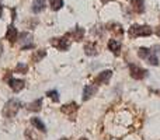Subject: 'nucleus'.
Wrapping results in <instances>:
<instances>
[{
    "label": "nucleus",
    "mask_w": 160,
    "mask_h": 140,
    "mask_svg": "<svg viewBox=\"0 0 160 140\" xmlns=\"http://www.w3.org/2000/svg\"><path fill=\"white\" fill-rule=\"evenodd\" d=\"M73 36H75L76 41H80V39L83 38V30L82 28H76V32L73 34Z\"/></svg>",
    "instance_id": "20"
},
{
    "label": "nucleus",
    "mask_w": 160,
    "mask_h": 140,
    "mask_svg": "<svg viewBox=\"0 0 160 140\" xmlns=\"http://www.w3.org/2000/svg\"><path fill=\"white\" fill-rule=\"evenodd\" d=\"M17 36H18V34H17V30L14 28V25H8L7 28V32H6V39H8V41L13 44V42L17 41Z\"/></svg>",
    "instance_id": "8"
},
{
    "label": "nucleus",
    "mask_w": 160,
    "mask_h": 140,
    "mask_svg": "<svg viewBox=\"0 0 160 140\" xmlns=\"http://www.w3.org/2000/svg\"><path fill=\"white\" fill-rule=\"evenodd\" d=\"M31 123H32L34 126L37 128V129L41 130V132H47V128H45V125L42 123V122L39 121L38 118H32V119H31Z\"/></svg>",
    "instance_id": "15"
},
{
    "label": "nucleus",
    "mask_w": 160,
    "mask_h": 140,
    "mask_svg": "<svg viewBox=\"0 0 160 140\" xmlns=\"http://www.w3.org/2000/svg\"><path fill=\"white\" fill-rule=\"evenodd\" d=\"M129 74H131V77H132V79L142 80V79H145V77L148 76V70L135 66V65H131V66H129Z\"/></svg>",
    "instance_id": "4"
},
{
    "label": "nucleus",
    "mask_w": 160,
    "mask_h": 140,
    "mask_svg": "<svg viewBox=\"0 0 160 140\" xmlns=\"http://www.w3.org/2000/svg\"><path fill=\"white\" fill-rule=\"evenodd\" d=\"M131 8L135 13H142L145 10L143 7V0H131Z\"/></svg>",
    "instance_id": "11"
},
{
    "label": "nucleus",
    "mask_w": 160,
    "mask_h": 140,
    "mask_svg": "<svg viewBox=\"0 0 160 140\" xmlns=\"http://www.w3.org/2000/svg\"><path fill=\"white\" fill-rule=\"evenodd\" d=\"M68 38H69V34L62 36V38H53V39H51V45L58 48L59 51H68L70 46V39H68Z\"/></svg>",
    "instance_id": "3"
},
{
    "label": "nucleus",
    "mask_w": 160,
    "mask_h": 140,
    "mask_svg": "<svg viewBox=\"0 0 160 140\" xmlns=\"http://www.w3.org/2000/svg\"><path fill=\"white\" fill-rule=\"evenodd\" d=\"M84 52L88 56H94L97 53V45L96 44H87L84 46Z\"/></svg>",
    "instance_id": "13"
},
{
    "label": "nucleus",
    "mask_w": 160,
    "mask_h": 140,
    "mask_svg": "<svg viewBox=\"0 0 160 140\" xmlns=\"http://www.w3.org/2000/svg\"><path fill=\"white\" fill-rule=\"evenodd\" d=\"M49 3H51V8L53 11H58L59 8L63 7V0H49Z\"/></svg>",
    "instance_id": "16"
},
{
    "label": "nucleus",
    "mask_w": 160,
    "mask_h": 140,
    "mask_svg": "<svg viewBox=\"0 0 160 140\" xmlns=\"http://www.w3.org/2000/svg\"><path fill=\"white\" fill-rule=\"evenodd\" d=\"M44 8H45V0H34V3H32L34 13H41Z\"/></svg>",
    "instance_id": "12"
},
{
    "label": "nucleus",
    "mask_w": 160,
    "mask_h": 140,
    "mask_svg": "<svg viewBox=\"0 0 160 140\" xmlns=\"http://www.w3.org/2000/svg\"><path fill=\"white\" fill-rule=\"evenodd\" d=\"M138 55H139V58H142V59H148L150 56V51L148 49V48H139Z\"/></svg>",
    "instance_id": "18"
},
{
    "label": "nucleus",
    "mask_w": 160,
    "mask_h": 140,
    "mask_svg": "<svg viewBox=\"0 0 160 140\" xmlns=\"http://www.w3.org/2000/svg\"><path fill=\"white\" fill-rule=\"evenodd\" d=\"M96 91H97L96 85H86L84 91H83V101H87V99H90L91 97L96 94Z\"/></svg>",
    "instance_id": "9"
},
{
    "label": "nucleus",
    "mask_w": 160,
    "mask_h": 140,
    "mask_svg": "<svg viewBox=\"0 0 160 140\" xmlns=\"http://www.w3.org/2000/svg\"><path fill=\"white\" fill-rule=\"evenodd\" d=\"M47 95L49 97V98H52V101H53V102H58V101H59V95H58V91H56V90H53V91H48Z\"/></svg>",
    "instance_id": "19"
},
{
    "label": "nucleus",
    "mask_w": 160,
    "mask_h": 140,
    "mask_svg": "<svg viewBox=\"0 0 160 140\" xmlns=\"http://www.w3.org/2000/svg\"><path fill=\"white\" fill-rule=\"evenodd\" d=\"M61 111L63 113H66L68 116H69L70 119H75L73 116H75V113H76V111H78V105L76 104H69V105H65V107H62L61 108Z\"/></svg>",
    "instance_id": "7"
},
{
    "label": "nucleus",
    "mask_w": 160,
    "mask_h": 140,
    "mask_svg": "<svg viewBox=\"0 0 160 140\" xmlns=\"http://www.w3.org/2000/svg\"><path fill=\"white\" fill-rule=\"evenodd\" d=\"M131 38H138V36H149L152 35V28L149 25H132L128 31Z\"/></svg>",
    "instance_id": "1"
},
{
    "label": "nucleus",
    "mask_w": 160,
    "mask_h": 140,
    "mask_svg": "<svg viewBox=\"0 0 160 140\" xmlns=\"http://www.w3.org/2000/svg\"><path fill=\"white\" fill-rule=\"evenodd\" d=\"M2 53H3V46H2V44H0V56H2Z\"/></svg>",
    "instance_id": "22"
},
{
    "label": "nucleus",
    "mask_w": 160,
    "mask_h": 140,
    "mask_svg": "<svg viewBox=\"0 0 160 140\" xmlns=\"http://www.w3.org/2000/svg\"><path fill=\"white\" fill-rule=\"evenodd\" d=\"M108 48L114 55H119V52H121V44L117 39H110L108 41Z\"/></svg>",
    "instance_id": "10"
},
{
    "label": "nucleus",
    "mask_w": 160,
    "mask_h": 140,
    "mask_svg": "<svg viewBox=\"0 0 160 140\" xmlns=\"http://www.w3.org/2000/svg\"><path fill=\"white\" fill-rule=\"evenodd\" d=\"M8 85L14 93H18L24 88V80H18V79H8Z\"/></svg>",
    "instance_id": "5"
},
{
    "label": "nucleus",
    "mask_w": 160,
    "mask_h": 140,
    "mask_svg": "<svg viewBox=\"0 0 160 140\" xmlns=\"http://www.w3.org/2000/svg\"><path fill=\"white\" fill-rule=\"evenodd\" d=\"M111 76H112V71L111 70L101 71V73L97 76V79H96V84H107L108 80L111 79Z\"/></svg>",
    "instance_id": "6"
},
{
    "label": "nucleus",
    "mask_w": 160,
    "mask_h": 140,
    "mask_svg": "<svg viewBox=\"0 0 160 140\" xmlns=\"http://www.w3.org/2000/svg\"><path fill=\"white\" fill-rule=\"evenodd\" d=\"M41 105H42V99H35L34 102H31L30 105L27 107L28 111H34V112H37V111L41 109Z\"/></svg>",
    "instance_id": "14"
},
{
    "label": "nucleus",
    "mask_w": 160,
    "mask_h": 140,
    "mask_svg": "<svg viewBox=\"0 0 160 140\" xmlns=\"http://www.w3.org/2000/svg\"><path fill=\"white\" fill-rule=\"evenodd\" d=\"M2 14H3V6L0 4V17H2Z\"/></svg>",
    "instance_id": "21"
},
{
    "label": "nucleus",
    "mask_w": 160,
    "mask_h": 140,
    "mask_svg": "<svg viewBox=\"0 0 160 140\" xmlns=\"http://www.w3.org/2000/svg\"><path fill=\"white\" fill-rule=\"evenodd\" d=\"M20 107H21V104H20L18 99H10L6 104L4 109H3V115L6 118H14L17 115V112L20 111Z\"/></svg>",
    "instance_id": "2"
},
{
    "label": "nucleus",
    "mask_w": 160,
    "mask_h": 140,
    "mask_svg": "<svg viewBox=\"0 0 160 140\" xmlns=\"http://www.w3.org/2000/svg\"><path fill=\"white\" fill-rule=\"evenodd\" d=\"M45 55H47V52H45L44 49H42V51H38V52H35V53L32 55V60H34V62H39L41 59L45 58Z\"/></svg>",
    "instance_id": "17"
}]
</instances>
